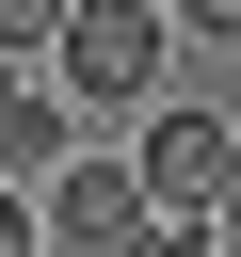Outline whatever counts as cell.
Returning a JSON list of instances; mask_svg holds the SVG:
<instances>
[{
    "mask_svg": "<svg viewBox=\"0 0 241 257\" xmlns=\"http://www.w3.org/2000/svg\"><path fill=\"white\" fill-rule=\"evenodd\" d=\"M48 80H64V96H112V112H145V96L177 80V16H161V0H64V32H48Z\"/></svg>",
    "mask_w": 241,
    "mask_h": 257,
    "instance_id": "6da1fadb",
    "label": "cell"
},
{
    "mask_svg": "<svg viewBox=\"0 0 241 257\" xmlns=\"http://www.w3.org/2000/svg\"><path fill=\"white\" fill-rule=\"evenodd\" d=\"M225 177H241V128H225V112H177V96H145V145H129V193H145V225H225Z\"/></svg>",
    "mask_w": 241,
    "mask_h": 257,
    "instance_id": "7a4b0ae2",
    "label": "cell"
},
{
    "mask_svg": "<svg viewBox=\"0 0 241 257\" xmlns=\"http://www.w3.org/2000/svg\"><path fill=\"white\" fill-rule=\"evenodd\" d=\"M129 225H145V193H129V161H80V145H64V161L32 177V241H48V257H112Z\"/></svg>",
    "mask_w": 241,
    "mask_h": 257,
    "instance_id": "3957f363",
    "label": "cell"
},
{
    "mask_svg": "<svg viewBox=\"0 0 241 257\" xmlns=\"http://www.w3.org/2000/svg\"><path fill=\"white\" fill-rule=\"evenodd\" d=\"M48 32H64V0H0V48L16 64H48Z\"/></svg>",
    "mask_w": 241,
    "mask_h": 257,
    "instance_id": "277c9868",
    "label": "cell"
},
{
    "mask_svg": "<svg viewBox=\"0 0 241 257\" xmlns=\"http://www.w3.org/2000/svg\"><path fill=\"white\" fill-rule=\"evenodd\" d=\"M112 257H225V225H129Z\"/></svg>",
    "mask_w": 241,
    "mask_h": 257,
    "instance_id": "5b68a950",
    "label": "cell"
},
{
    "mask_svg": "<svg viewBox=\"0 0 241 257\" xmlns=\"http://www.w3.org/2000/svg\"><path fill=\"white\" fill-rule=\"evenodd\" d=\"M0 257H48V241H32V193H16V177H0Z\"/></svg>",
    "mask_w": 241,
    "mask_h": 257,
    "instance_id": "8992f818",
    "label": "cell"
},
{
    "mask_svg": "<svg viewBox=\"0 0 241 257\" xmlns=\"http://www.w3.org/2000/svg\"><path fill=\"white\" fill-rule=\"evenodd\" d=\"M177 32H241V0H177Z\"/></svg>",
    "mask_w": 241,
    "mask_h": 257,
    "instance_id": "52a82bcc",
    "label": "cell"
},
{
    "mask_svg": "<svg viewBox=\"0 0 241 257\" xmlns=\"http://www.w3.org/2000/svg\"><path fill=\"white\" fill-rule=\"evenodd\" d=\"M0 96H32V64H16V48H0Z\"/></svg>",
    "mask_w": 241,
    "mask_h": 257,
    "instance_id": "ba28073f",
    "label": "cell"
}]
</instances>
